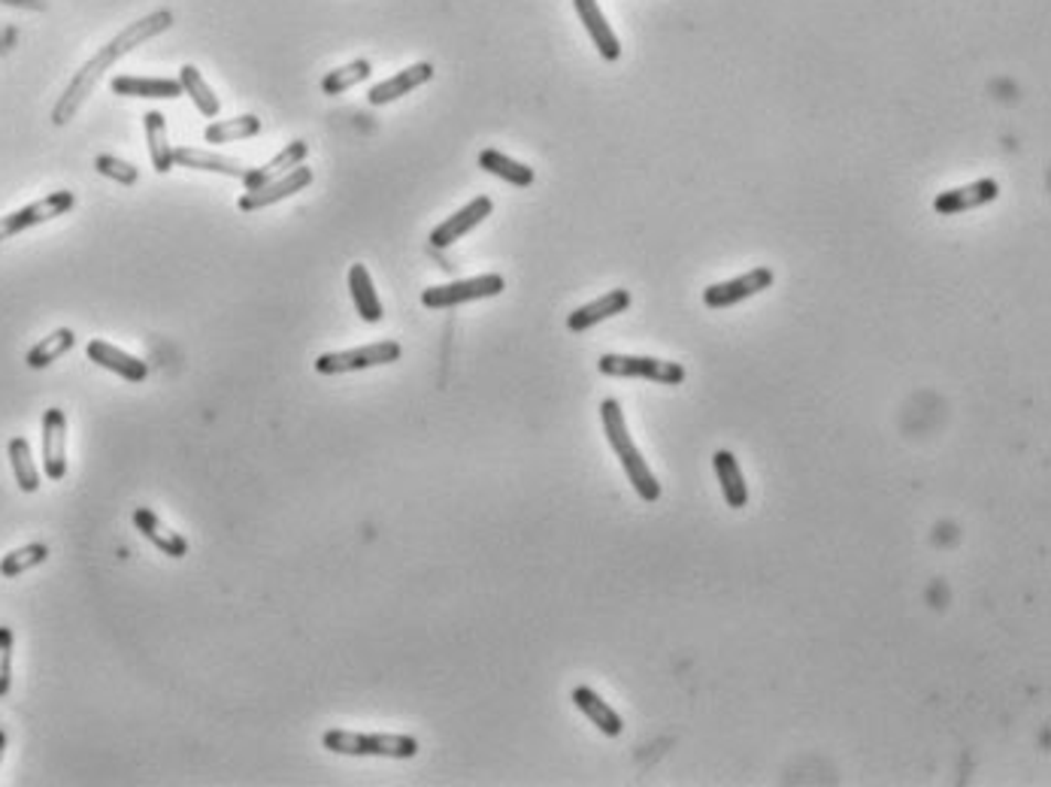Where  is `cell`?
Here are the masks:
<instances>
[{
  "label": "cell",
  "mask_w": 1051,
  "mask_h": 787,
  "mask_svg": "<svg viewBox=\"0 0 1051 787\" xmlns=\"http://www.w3.org/2000/svg\"><path fill=\"white\" fill-rule=\"evenodd\" d=\"M173 24V12L170 10H155L149 15H142L140 22L128 24L116 40H109L107 46L97 52L95 59L85 61L83 71L73 76V83L67 85V92L61 95V100L52 109V121L55 125H67L76 113H79V106L85 104V97L95 92V85L100 83V76L116 64L118 59H125L128 52H134L142 43H149L158 34H164L167 28Z\"/></svg>",
  "instance_id": "cell-1"
},
{
  "label": "cell",
  "mask_w": 1051,
  "mask_h": 787,
  "mask_svg": "<svg viewBox=\"0 0 1051 787\" xmlns=\"http://www.w3.org/2000/svg\"><path fill=\"white\" fill-rule=\"evenodd\" d=\"M321 745L346 757H391L410 761L418 754V740L406 733H354V730H328Z\"/></svg>",
  "instance_id": "cell-2"
},
{
  "label": "cell",
  "mask_w": 1051,
  "mask_h": 787,
  "mask_svg": "<svg viewBox=\"0 0 1051 787\" xmlns=\"http://www.w3.org/2000/svg\"><path fill=\"white\" fill-rule=\"evenodd\" d=\"M597 370L603 376L646 379V382H658V385H682L686 382V366L646 358V354H603L597 361Z\"/></svg>",
  "instance_id": "cell-3"
},
{
  "label": "cell",
  "mask_w": 1051,
  "mask_h": 787,
  "mask_svg": "<svg viewBox=\"0 0 1051 787\" xmlns=\"http://www.w3.org/2000/svg\"><path fill=\"white\" fill-rule=\"evenodd\" d=\"M401 342L379 340L370 345H358V349H346V352H325L316 361V373L343 376V373H358V370H370V366L394 364V361H401Z\"/></svg>",
  "instance_id": "cell-4"
},
{
  "label": "cell",
  "mask_w": 1051,
  "mask_h": 787,
  "mask_svg": "<svg viewBox=\"0 0 1051 787\" xmlns=\"http://www.w3.org/2000/svg\"><path fill=\"white\" fill-rule=\"evenodd\" d=\"M73 206H76V194H73V191H52V194L28 203L22 210L10 212V215H0V243L15 234H24V231H31V227L52 222V219L67 215Z\"/></svg>",
  "instance_id": "cell-5"
},
{
  "label": "cell",
  "mask_w": 1051,
  "mask_h": 787,
  "mask_svg": "<svg viewBox=\"0 0 1051 787\" xmlns=\"http://www.w3.org/2000/svg\"><path fill=\"white\" fill-rule=\"evenodd\" d=\"M503 288H507L503 276H497V273H485V276H473V279H458V283H449V285H434V288L422 291V304H425L427 309H452V306L497 297Z\"/></svg>",
  "instance_id": "cell-6"
},
{
  "label": "cell",
  "mask_w": 1051,
  "mask_h": 787,
  "mask_svg": "<svg viewBox=\"0 0 1051 787\" xmlns=\"http://www.w3.org/2000/svg\"><path fill=\"white\" fill-rule=\"evenodd\" d=\"M769 285H773V270H769V267H755V270L743 273V276H736L731 283L709 285L707 291H703V304H707L709 309H728V306L743 304L749 297L767 291Z\"/></svg>",
  "instance_id": "cell-7"
},
{
  "label": "cell",
  "mask_w": 1051,
  "mask_h": 787,
  "mask_svg": "<svg viewBox=\"0 0 1051 787\" xmlns=\"http://www.w3.org/2000/svg\"><path fill=\"white\" fill-rule=\"evenodd\" d=\"M609 448L618 455V464H622V470H625V476L630 479V485H634V491L639 493V500L655 503V500L661 497V485H658V479H655L649 460L643 458V455H639V448L634 446L630 434L609 439Z\"/></svg>",
  "instance_id": "cell-8"
},
{
  "label": "cell",
  "mask_w": 1051,
  "mask_h": 787,
  "mask_svg": "<svg viewBox=\"0 0 1051 787\" xmlns=\"http://www.w3.org/2000/svg\"><path fill=\"white\" fill-rule=\"evenodd\" d=\"M491 212H495V203H491V198H485V194H482V198H473L467 206H461V210L455 212V215H449L446 222L437 224V227L431 231V240H427V243H431L434 248L455 246V243H458L461 236L470 234L473 227H479V224H482L485 219L491 215Z\"/></svg>",
  "instance_id": "cell-9"
},
{
  "label": "cell",
  "mask_w": 1051,
  "mask_h": 787,
  "mask_svg": "<svg viewBox=\"0 0 1051 787\" xmlns=\"http://www.w3.org/2000/svg\"><path fill=\"white\" fill-rule=\"evenodd\" d=\"M309 185H312V170L300 164L295 167V170H288L285 177L273 179V182H267V185H261V189L246 191V194L240 198V210L243 212L267 210V206H273V203L291 198V194L309 189Z\"/></svg>",
  "instance_id": "cell-10"
},
{
  "label": "cell",
  "mask_w": 1051,
  "mask_h": 787,
  "mask_svg": "<svg viewBox=\"0 0 1051 787\" xmlns=\"http://www.w3.org/2000/svg\"><path fill=\"white\" fill-rule=\"evenodd\" d=\"M43 470L52 482L67 476V418L55 406L43 415Z\"/></svg>",
  "instance_id": "cell-11"
},
{
  "label": "cell",
  "mask_w": 1051,
  "mask_h": 787,
  "mask_svg": "<svg viewBox=\"0 0 1051 787\" xmlns=\"http://www.w3.org/2000/svg\"><path fill=\"white\" fill-rule=\"evenodd\" d=\"M997 198H1000V185H997L994 179H976V182H969V185L936 194L934 210L939 212V215H957V212L988 206V203H994Z\"/></svg>",
  "instance_id": "cell-12"
},
{
  "label": "cell",
  "mask_w": 1051,
  "mask_h": 787,
  "mask_svg": "<svg viewBox=\"0 0 1051 787\" xmlns=\"http://www.w3.org/2000/svg\"><path fill=\"white\" fill-rule=\"evenodd\" d=\"M85 354H88L92 364L104 366V370L128 379V382H142V379L149 376V364H146V361L134 358V354H128L125 349H118V345H113V342L107 340H92L88 342V349H85Z\"/></svg>",
  "instance_id": "cell-13"
},
{
  "label": "cell",
  "mask_w": 1051,
  "mask_h": 787,
  "mask_svg": "<svg viewBox=\"0 0 1051 787\" xmlns=\"http://www.w3.org/2000/svg\"><path fill=\"white\" fill-rule=\"evenodd\" d=\"M113 92L118 97H140V100H177L182 97V83L179 79H164V76H113Z\"/></svg>",
  "instance_id": "cell-14"
},
{
  "label": "cell",
  "mask_w": 1051,
  "mask_h": 787,
  "mask_svg": "<svg viewBox=\"0 0 1051 787\" xmlns=\"http://www.w3.org/2000/svg\"><path fill=\"white\" fill-rule=\"evenodd\" d=\"M431 79H434V64L418 61V64H413V67H403L401 73H394V76L385 79V83L373 85V88L367 92V100H370L373 106H385L391 104V100H397V97L415 92L418 85L431 83Z\"/></svg>",
  "instance_id": "cell-15"
},
{
  "label": "cell",
  "mask_w": 1051,
  "mask_h": 787,
  "mask_svg": "<svg viewBox=\"0 0 1051 787\" xmlns=\"http://www.w3.org/2000/svg\"><path fill=\"white\" fill-rule=\"evenodd\" d=\"M173 161L179 167H185V170H201V173H219V177H231V179H246L248 167L243 161H236V158H227V155L210 152V149H191V146H179L173 149Z\"/></svg>",
  "instance_id": "cell-16"
},
{
  "label": "cell",
  "mask_w": 1051,
  "mask_h": 787,
  "mask_svg": "<svg viewBox=\"0 0 1051 787\" xmlns=\"http://www.w3.org/2000/svg\"><path fill=\"white\" fill-rule=\"evenodd\" d=\"M627 306H630V291L625 288H615V291H606L597 300H591V304L580 306V309H573L567 318V328L573 333H582V330L594 328V325H601L606 318L622 316Z\"/></svg>",
  "instance_id": "cell-17"
},
{
  "label": "cell",
  "mask_w": 1051,
  "mask_h": 787,
  "mask_svg": "<svg viewBox=\"0 0 1051 787\" xmlns=\"http://www.w3.org/2000/svg\"><path fill=\"white\" fill-rule=\"evenodd\" d=\"M573 7L580 12L582 24H585V31L594 40V46L601 52L603 61H618L622 59V43H618V36L606 22V15H603L601 3L597 0H573Z\"/></svg>",
  "instance_id": "cell-18"
},
{
  "label": "cell",
  "mask_w": 1051,
  "mask_h": 787,
  "mask_svg": "<svg viewBox=\"0 0 1051 787\" xmlns=\"http://www.w3.org/2000/svg\"><path fill=\"white\" fill-rule=\"evenodd\" d=\"M134 524H137L142 536L152 542L155 549H161L167 557H185V554H189V540H185L182 533H177V530L167 528L152 509H146V506L134 509Z\"/></svg>",
  "instance_id": "cell-19"
},
{
  "label": "cell",
  "mask_w": 1051,
  "mask_h": 787,
  "mask_svg": "<svg viewBox=\"0 0 1051 787\" xmlns=\"http://www.w3.org/2000/svg\"><path fill=\"white\" fill-rule=\"evenodd\" d=\"M307 155H309L307 140H291L288 146H283V152L276 155L273 161H267L264 167H248L243 185H246L248 191L261 189V185H267V182H273V179L285 177L288 170H295V167L304 164V161H307Z\"/></svg>",
  "instance_id": "cell-20"
},
{
  "label": "cell",
  "mask_w": 1051,
  "mask_h": 787,
  "mask_svg": "<svg viewBox=\"0 0 1051 787\" xmlns=\"http://www.w3.org/2000/svg\"><path fill=\"white\" fill-rule=\"evenodd\" d=\"M573 705L580 709L582 715L588 717L594 727L601 730L603 736H609V740L622 736V730H625V721H622V715L615 712L613 705L603 703V696L597 691H591V688L580 684V688L573 691Z\"/></svg>",
  "instance_id": "cell-21"
},
{
  "label": "cell",
  "mask_w": 1051,
  "mask_h": 787,
  "mask_svg": "<svg viewBox=\"0 0 1051 787\" xmlns=\"http://www.w3.org/2000/svg\"><path fill=\"white\" fill-rule=\"evenodd\" d=\"M349 291H352L358 316L364 318L367 325H376V321H382L385 309H382V300H379L376 295L373 276H370V270H367L364 264H352V267H349Z\"/></svg>",
  "instance_id": "cell-22"
},
{
  "label": "cell",
  "mask_w": 1051,
  "mask_h": 787,
  "mask_svg": "<svg viewBox=\"0 0 1051 787\" xmlns=\"http://www.w3.org/2000/svg\"><path fill=\"white\" fill-rule=\"evenodd\" d=\"M712 464H715V476H719L721 493H724L728 506H731V509H745V503H749V485H745L743 470H740L736 458H733L731 451L721 448V451H715Z\"/></svg>",
  "instance_id": "cell-23"
},
{
  "label": "cell",
  "mask_w": 1051,
  "mask_h": 787,
  "mask_svg": "<svg viewBox=\"0 0 1051 787\" xmlns=\"http://www.w3.org/2000/svg\"><path fill=\"white\" fill-rule=\"evenodd\" d=\"M142 128H146V142H149V158H152L155 173H170L177 161H173V146L167 140V118L161 113H146Z\"/></svg>",
  "instance_id": "cell-24"
},
{
  "label": "cell",
  "mask_w": 1051,
  "mask_h": 787,
  "mask_svg": "<svg viewBox=\"0 0 1051 787\" xmlns=\"http://www.w3.org/2000/svg\"><path fill=\"white\" fill-rule=\"evenodd\" d=\"M479 167L488 170L491 177L503 179L509 185H516V189H528L533 185V170L528 164H521L516 158H509V155L497 152V149H485L479 152Z\"/></svg>",
  "instance_id": "cell-25"
},
{
  "label": "cell",
  "mask_w": 1051,
  "mask_h": 787,
  "mask_svg": "<svg viewBox=\"0 0 1051 787\" xmlns=\"http://www.w3.org/2000/svg\"><path fill=\"white\" fill-rule=\"evenodd\" d=\"M179 83H182V92L191 97V104L198 106V113H201V116L215 118L219 113H222V100L215 97L210 83L203 79L201 71H198L194 64H182V67H179Z\"/></svg>",
  "instance_id": "cell-26"
},
{
  "label": "cell",
  "mask_w": 1051,
  "mask_h": 787,
  "mask_svg": "<svg viewBox=\"0 0 1051 787\" xmlns=\"http://www.w3.org/2000/svg\"><path fill=\"white\" fill-rule=\"evenodd\" d=\"M258 134L261 118L246 113V116L225 118V121H210V125L203 128V140L210 142V146H222V142L231 140H252V137H258Z\"/></svg>",
  "instance_id": "cell-27"
},
{
  "label": "cell",
  "mask_w": 1051,
  "mask_h": 787,
  "mask_svg": "<svg viewBox=\"0 0 1051 787\" xmlns=\"http://www.w3.org/2000/svg\"><path fill=\"white\" fill-rule=\"evenodd\" d=\"M73 345H76V333H73L71 328H59V330H52L46 340L36 342L24 361H28L31 370H46L49 364H55L59 358H64V354L71 352Z\"/></svg>",
  "instance_id": "cell-28"
},
{
  "label": "cell",
  "mask_w": 1051,
  "mask_h": 787,
  "mask_svg": "<svg viewBox=\"0 0 1051 787\" xmlns=\"http://www.w3.org/2000/svg\"><path fill=\"white\" fill-rule=\"evenodd\" d=\"M10 464H12V476H15V485L22 488L24 493H34L40 488V470H36L34 464V451H31V443L24 439V436H12L10 439Z\"/></svg>",
  "instance_id": "cell-29"
},
{
  "label": "cell",
  "mask_w": 1051,
  "mask_h": 787,
  "mask_svg": "<svg viewBox=\"0 0 1051 787\" xmlns=\"http://www.w3.org/2000/svg\"><path fill=\"white\" fill-rule=\"evenodd\" d=\"M370 73H373V64H370L367 59L349 61V64H343V67L325 73V79H321V92H325L328 97L343 95V92H349V88H354V85L367 83V79H370Z\"/></svg>",
  "instance_id": "cell-30"
},
{
  "label": "cell",
  "mask_w": 1051,
  "mask_h": 787,
  "mask_svg": "<svg viewBox=\"0 0 1051 787\" xmlns=\"http://www.w3.org/2000/svg\"><path fill=\"white\" fill-rule=\"evenodd\" d=\"M49 557V545L43 542H31V545H22V549H12V552L3 554V561H0V576L15 578L28 573V570H34V566L46 564Z\"/></svg>",
  "instance_id": "cell-31"
},
{
  "label": "cell",
  "mask_w": 1051,
  "mask_h": 787,
  "mask_svg": "<svg viewBox=\"0 0 1051 787\" xmlns=\"http://www.w3.org/2000/svg\"><path fill=\"white\" fill-rule=\"evenodd\" d=\"M95 170L100 177L113 179L118 185H137L140 182V170L128 161H121L116 155H97L95 158Z\"/></svg>",
  "instance_id": "cell-32"
},
{
  "label": "cell",
  "mask_w": 1051,
  "mask_h": 787,
  "mask_svg": "<svg viewBox=\"0 0 1051 787\" xmlns=\"http://www.w3.org/2000/svg\"><path fill=\"white\" fill-rule=\"evenodd\" d=\"M12 630L0 624V696H7L12 688Z\"/></svg>",
  "instance_id": "cell-33"
},
{
  "label": "cell",
  "mask_w": 1051,
  "mask_h": 787,
  "mask_svg": "<svg viewBox=\"0 0 1051 787\" xmlns=\"http://www.w3.org/2000/svg\"><path fill=\"white\" fill-rule=\"evenodd\" d=\"M3 757H7V733L0 730V764H3Z\"/></svg>",
  "instance_id": "cell-34"
}]
</instances>
